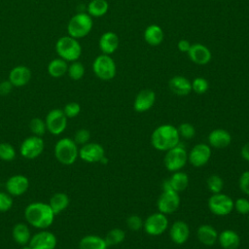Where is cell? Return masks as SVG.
Returning <instances> with one entry per match:
<instances>
[{
	"instance_id": "1",
	"label": "cell",
	"mask_w": 249,
	"mask_h": 249,
	"mask_svg": "<svg viewBox=\"0 0 249 249\" xmlns=\"http://www.w3.org/2000/svg\"><path fill=\"white\" fill-rule=\"evenodd\" d=\"M24 216L31 226L44 230L53 224L55 215L49 204L44 202H32L26 206Z\"/></svg>"
},
{
	"instance_id": "2",
	"label": "cell",
	"mask_w": 249,
	"mask_h": 249,
	"mask_svg": "<svg viewBox=\"0 0 249 249\" xmlns=\"http://www.w3.org/2000/svg\"><path fill=\"white\" fill-rule=\"evenodd\" d=\"M180 143L177 127L172 124H161L154 129L151 135V144L158 151L166 152Z\"/></svg>"
},
{
	"instance_id": "3",
	"label": "cell",
	"mask_w": 249,
	"mask_h": 249,
	"mask_svg": "<svg viewBox=\"0 0 249 249\" xmlns=\"http://www.w3.org/2000/svg\"><path fill=\"white\" fill-rule=\"evenodd\" d=\"M55 51L58 56L67 62L79 59L82 53V47L78 41L69 35L60 37L55 44Z\"/></svg>"
},
{
	"instance_id": "4",
	"label": "cell",
	"mask_w": 249,
	"mask_h": 249,
	"mask_svg": "<svg viewBox=\"0 0 249 249\" xmlns=\"http://www.w3.org/2000/svg\"><path fill=\"white\" fill-rule=\"evenodd\" d=\"M92 25V18L88 13H78L68 21L67 32L75 39L84 38L91 31Z\"/></svg>"
},
{
	"instance_id": "5",
	"label": "cell",
	"mask_w": 249,
	"mask_h": 249,
	"mask_svg": "<svg viewBox=\"0 0 249 249\" xmlns=\"http://www.w3.org/2000/svg\"><path fill=\"white\" fill-rule=\"evenodd\" d=\"M54 156L62 164H72L79 157L78 146L70 138H61L54 146Z\"/></svg>"
},
{
	"instance_id": "6",
	"label": "cell",
	"mask_w": 249,
	"mask_h": 249,
	"mask_svg": "<svg viewBox=\"0 0 249 249\" xmlns=\"http://www.w3.org/2000/svg\"><path fill=\"white\" fill-rule=\"evenodd\" d=\"M92 70L97 78L103 81L112 80L117 73V66L109 54H100L92 62Z\"/></svg>"
},
{
	"instance_id": "7",
	"label": "cell",
	"mask_w": 249,
	"mask_h": 249,
	"mask_svg": "<svg viewBox=\"0 0 249 249\" xmlns=\"http://www.w3.org/2000/svg\"><path fill=\"white\" fill-rule=\"evenodd\" d=\"M188 161V153L186 149L178 144L177 146L166 151L163 159L165 168L170 172L181 170Z\"/></svg>"
},
{
	"instance_id": "8",
	"label": "cell",
	"mask_w": 249,
	"mask_h": 249,
	"mask_svg": "<svg viewBox=\"0 0 249 249\" xmlns=\"http://www.w3.org/2000/svg\"><path fill=\"white\" fill-rule=\"evenodd\" d=\"M208 208L216 216H227L233 209V200L226 194H213L208 199Z\"/></svg>"
},
{
	"instance_id": "9",
	"label": "cell",
	"mask_w": 249,
	"mask_h": 249,
	"mask_svg": "<svg viewBox=\"0 0 249 249\" xmlns=\"http://www.w3.org/2000/svg\"><path fill=\"white\" fill-rule=\"evenodd\" d=\"M168 227V219L165 214L156 212L149 215L144 221L143 228L146 233L152 236L162 234Z\"/></svg>"
},
{
	"instance_id": "10",
	"label": "cell",
	"mask_w": 249,
	"mask_h": 249,
	"mask_svg": "<svg viewBox=\"0 0 249 249\" xmlns=\"http://www.w3.org/2000/svg\"><path fill=\"white\" fill-rule=\"evenodd\" d=\"M180 205V196L179 193L173 190L163 191L158 200H157V207L159 212L163 214H172L175 212Z\"/></svg>"
},
{
	"instance_id": "11",
	"label": "cell",
	"mask_w": 249,
	"mask_h": 249,
	"mask_svg": "<svg viewBox=\"0 0 249 249\" xmlns=\"http://www.w3.org/2000/svg\"><path fill=\"white\" fill-rule=\"evenodd\" d=\"M47 129L54 135L62 133L67 125V117L61 109L51 110L45 119Z\"/></svg>"
},
{
	"instance_id": "12",
	"label": "cell",
	"mask_w": 249,
	"mask_h": 249,
	"mask_svg": "<svg viewBox=\"0 0 249 249\" xmlns=\"http://www.w3.org/2000/svg\"><path fill=\"white\" fill-rule=\"evenodd\" d=\"M44 150V141L40 136H30L24 139L20 145V155L27 159L33 160L39 157Z\"/></svg>"
},
{
	"instance_id": "13",
	"label": "cell",
	"mask_w": 249,
	"mask_h": 249,
	"mask_svg": "<svg viewBox=\"0 0 249 249\" xmlns=\"http://www.w3.org/2000/svg\"><path fill=\"white\" fill-rule=\"evenodd\" d=\"M211 158V148L205 143L195 145L188 154V160L195 167L205 165Z\"/></svg>"
},
{
	"instance_id": "14",
	"label": "cell",
	"mask_w": 249,
	"mask_h": 249,
	"mask_svg": "<svg viewBox=\"0 0 249 249\" xmlns=\"http://www.w3.org/2000/svg\"><path fill=\"white\" fill-rule=\"evenodd\" d=\"M56 242V237L53 232L41 231L31 236L29 245L32 249H54Z\"/></svg>"
},
{
	"instance_id": "15",
	"label": "cell",
	"mask_w": 249,
	"mask_h": 249,
	"mask_svg": "<svg viewBox=\"0 0 249 249\" xmlns=\"http://www.w3.org/2000/svg\"><path fill=\"white\" fill-rule=\"evenodd\" d=\"M104 156V148L98 143H87L79 150V157L86 162H99Z\"/></svg>"
},
{
	"instance_id": "16",
	"label": "cell",
	"mask_w": 249,
	"mask_h": 249,
	"mask_svg": "<svg viewBox=\"0 0 249 249\" xmlns=\"http://www.w3.org/2000/svg\"><path fill=\"white\" fill-rule=\"evenodd\" d=\"M156 101V93L150 89H141L135 96L133 109L137 113H143L150 110Z\"/></svg>"
},
{
	"instance_id": "17",
	"label": "cell",
	"mask_w": 249,
	"mask_h": 249,
	"mask_svg": "<svg viewBox=\"0 0 249 249\" xmlns=\"http://www.w3.org/2000/svg\"><path fill=\"white\" fill-rule=\"evenodd\" d=\"M189 58L197 65H205L209 63L212 58L210 50L203 44L195 43L191 45L190 50L187 53Z\"/></svg>"
},
{
	"instance_id": "18",
	"label": "cell",
	"mask_w": 249,
	"mask_h": 249,
	"mask_svg": "<svg viewBox=\"0 0 249 249\" xmlns=\"http://www.w3.org/2000/svg\"><path fill=\"white\" fill-rule=\"evenodd\" d=\"M169 236L173 243L177 245L184 244L190 236V228L184 221H175L169 230Z\"/></svg>"
},
{
	"instance_id": "19",
	"label": "cell",
	"mask_w": 249,
	"mask_h": 249,
	"mask_svg": "<svg viewBox=\"0 0 249 249\" xmlns=\"http://www.w3.org/2000/svg\"><path fill=\"white\" fill-rule=\"evenodd\" d=\"M31 70L24 65H18L14 67L9 74V81L14 87L19 88L27 85L31 80Z\"/></svg>"
},
{
	"instance_id": "20",
	"label": "cell",
	"mask_w": 249,
	"mask_h": 249,
	"mask_svg": "<svg viewBox=\"0 0 249 249\" xmlns=\"http://www.w3.org/2000/svg\"><path fill=\"white\" fill-rule=\"evenodd\" d=\"M120 45L119 36L113 31L104 32L98 41V46L102 53L104 54H112L114 53Z\"/></svg>"
},
{
	"instance_id": "21",
	"label": "cell",
	"mask_w": 249,
	"mask_h": 249,
	"mask_svg": "<svg viewBox=\"0 0 249 249\" xmlns=\"http://www.w3.org/2000/svg\"><path fill=\"white\" fill-rule=\"evenodd\" d=\"M29 187V181L27 177L18 174L10 177L6 182V189L10 195L21 196Z\"/></svg>"
},
{
	"instance_id": "22",
	"label": "cell",
	"mask_w": 249,
	"mask_h": 249,
	"mask_svg": "<svg viewBox=\"0 0 249 249\" xmlns=\"http://www.w3.org/2000/svg\"><path fill=\"white\" fill-rule=\"evenodd\" d=\"M168 88L174 94L186 96L192 91V83L186 77L176 75L168 81Z\"/></svg>"
},
{
	"instance_id": "23",
	"label": "cell",
	"mask_w": 249,
	"mask_h": 249,
	"mask_svg": "<svg viewBox=\"0 0 249 249\" xmlns=\"http://www.w3.org/2000/svg\"><path fill=\"white\" fill-rule=\"evenodd\" d=\"M231 142L230 132L224 128L213 129L208 135V143L211 147L222 149L228 147Z\"/></svg>"
},
{
	"instance_id": "24",
	"label": "cell",
	"mask_w": 249,
	"mask_h": 249,
	"mask_svg": "<svg viewBox=\"0 0 249 249\" xmlns=\"http://www.w3.org/2000/svg\"><path fill=\"white\" fill-rule=\"evenodd\" d=\"M217 241L224 249H237L240 245V237L232 230H224L218 233Z\"/></svg>"
},
{
	"instance_id": "25",
	"label": "cell",
	"mask_w": 249,
	"mask_h": 249,
	"mask_svg": "<svg viewBox=\"0 0 249 249\" xmlns=\"http://www.w3.org/2000/svg\"><path fill=\"white\" fill-rule=\"evenodd\" d=\"M196 236L201 244L210 247L217 242L218 232L211 225H201L196 231Z\"/></svg>"
},
{
	"instance_id": "26",
	"label": "cell",
	"mask_w": 249,
	"mask_h": 249,
	"mask_svg": "<svg viewBox=\"0 0 249 249\" xmlns=\"http://www.w3.org/2000/svg\"><path fill=\"white\" fill-rule=\"evenodd\" d=\"M143 37H144L145 42L148 45H150L152 47H156V46H159L160 44H161L164 34L162 31V28L160 25L150 24L144 30Z\"/></svg>"
},
{
	"instance_id": "27",
	"label": "cell",
	"mask_w": 249,
	"mask_h": 249,
	"mask_svg": "<svg viewBox=\"0 0 249 249\" xmlns=\"http://www.w3.org/2000/svg\"><path fill=\"white\" fill-rule=\"evenodd\" d=\"M105 239L94 234L84 236L79 242V249H107Z\"/></svg>"
},
{
	"instance_id": "28",
	"label": "cell",
	"mask_w": 249,
	"mask_h": 249,
	"mask_svg": "<svg viewBox=\"0 0 249 249\" xmlns=\"http://www.w3.org/2000/svg\"><path fill=\"white\" fill-rule=\"evenodd\" d=\"M171 189L177 193L183 192L189 185V176L183 171H175L168 179Z\"/></svg>"
},
{
	"instance_id": "29",
	"label": "cell",
	"mask_w": 249,
	"mask_h": 249,
	"mask_svg": "<svg viewBox=\"0 0 249 249\" xmlns=\"http://www.w3.org/2000/svg\"><path fill=\"white\" fill-rule=\"evenodd\" d=\"M68 64L64 59L57 57L52 59L48 64V73L53 78H60L67 73Z\"/></svg>"
},
{
	"instance_id": "30",
	"label": "cell",
	"mask_w": 249,
	"mask_h": 249,
	"mask_svg": "<svg viewBox=\"0 0 249 249\" xmlns=\"http://www.w3.org/2000/svg\"><path fill=\"white\" fill-rule=\"evenodd\" d=\"M12 235L14 240L20 245H25L26 243H29V240L31 238L29 228L23 223H18L15 225V227L13 228Z\"/></svg>"
},
{
	"instance_id": "31",
	"label": "cell",
	"mask_w": 249,
	"mask_h": 249,
	"mask_svg": "<svg viewBox=\"0 0 249 249\" xmlns=\"http://www.w3.org/2000/svg\"><path fill=\"white\" fill-rule=\"evenodd\" d=\"M68 204H69V197L66 194H63V193L54 194L51 197L49 202V205L52 208L54 215H57L61 211L66 209Z\"/></svg>"
},
{
	"instance_id": "32",
	"label": "cell",
	"mask_w": 249,
	"mask_h": 249,
	"mask_svg": "<svg viewBox=\"0 0 249 249\" xmlns=\"http://www.w3.org/2000/svg\"><path fill=\"white\" fill-rule=\"evenodd\" d=\"M109 4L106 0H91L88 5V14L91 18H101L107 14Z\"/></svg>"
},
{
	"instance_id": "33",
	"label": "cell",
	"mask_w": 249,
	"mask_h": 249,
	"mask_svg": "<svg viewBox=\"0 0 249 249\" xmlns=\"http://www.w3.org/2000/svg\"><path fill=\"white\" fill-rule=\"evenodd\" d=\"M124 238H125L124 231L119 228H115L107 232L104 239L107 246L109 247V246H116L122 243L124 240Z\"/></svg>"
},
{
	"instance_id": "34",
	"label": "cell",
	"mask_w": 249,
	"mask_h": 249,
	"mask_svg": "<svg viewBox=\"0 0 249 249\" xmlns=\"http://www.w3.org/2000/svg\"><path fill=\"white\" fill-rule=\"evenodd\" d=\"M67 74L74 81L81 80L85 75V67L78 60L73 61L70 65H68Z\"/></svg>"
},
{
	"instance_id": "35",
	"label": "cell",
	"mask_w": 249,
	"mask_h": 249,
	"mask_svg": "<svg viewBox=\"0 0 249 249\" xmlns=\"http://www.w3.org/2000/svg\"><path fill=\"white\" fill-rule=\"evenodd\" d=\"M206 185H207L208 190L212 194H217V193H221V191L223 190L224 181L219 175L212 174L207 178Z\"/></svg>"
},
{
	"instance_id": "36",
	"label": "cell",
	"mask_w": 249,
	"mask_h": 249,
	"mask_svg": "<svg viewBox=\"0 0 249 249\" xmlns=\"http://www.w3.org/2000/svg\"><path fill=\"white\" fill-rule=\"evenodd\" d=\"M16 158L15 148L7 142L0 143V159L4 161H12Z\"/></svg>"
},
{
	"instance_id": "37",
	"label": "cell",
	"mask_w": 249,
	"mask_h": 249,
	"mask_svg": "<svg viewBox=\"0 0 249 249\" xmlns=\"http://www.w3.org/2000/svg\"><path fill=\"white\" fill-rule=\"evenodd\" d=\"M191 83H192V90L196 94H203L209 89V83L203 77H196Z\"/></svg>"
},
{
	"instance_id": "38",
	"label": "cell",
	"mask_w": 249,
	"mask_h": 249,
	"mask_svg": "<svg viewBox=\"0 0 249 249\" xmlns=\"http://www.w3.org/2000/svg\"><path fill=\"white\" fill-rule=\"evenodd\" d=\"M29 127H30V130L33 132V134L36 135V136L43 135L47 130L45 121H43L40 118L32 119L30 124H29Z\"/></svg>"
},
{
	"instance_id": "39",
	"label": "cell",
	"mask_w": 249,
	"mask_h": 249,
	"mask_svg": "<svg viewBox=\"0 0 249 249\" xmlns=\"http://www.w3.org/2000/svg\"><path fill=\"white\" fill-rule=\"evenodd\" d=\"M178 133L180 137H183L185 139H192L196 135V128L193 124L189 123H183L178 127Z\"/></svg>"
},
{
	"instance_id": "40",
	"label": "cell",
	"mask_w": 249,
	"mask_h": 249,
	"mask_svg": "<svg viewBox=\"0 0 249 249\" xmlns=\"http://www.w3.org/2000/svg\"><path fill=\"white\" fill-rule=\"evenodd\" d=\"M143 220L138 215H130L126 219V226L132 231H138L143 228Z\"/></svg>"
},
{
	"instance_id": "41",
	"label": "cell",
	"mask_w": 249,
	"mask_h": 249,
	"mask_svg": "<svg viewBox=\"0 0 249 249\" xmlns=\"http://www.w3.org/2000/svg\"><path fill=\"white\" fill-rule=\"evenodd\" d=\"M233 208L241 215H248L249 200L244 197H239L235 201H233Z\"/></svg>"
},
{
	"instance_id": "42",
	"label": "cell",
	"mask_w": 249,
	"mask_h": 249,
	"mask_svg": "<svg viewBox=\"0 0 249 249\" xmlns=\"http://www.w3.org/2000/svg\"><path fill=\"white\" fill-rule=\"evenodd\" d=\"M81 112V106L77 102H69L63 108V113L67 118H74Z\"/></svg>"
},
{
	"instance_id": "43",
	"label": "cell",
	"mask_w": 249,
	"mask_h": 249,
	"mask_svg": "<svg viewBox=\"0 0 249 249\" xmlns=\"http://www.w3.org/2000/svg\"><path fill=\"white\" fill-rule=\"evenodd\" d=\"M90 138V133L88 129L86 128H81L79 130L76 131L75 135H74V142L78 145H85L87 143H89V140Z\"/></svg>"
},
{
	"instance_id": "44",
	"label": "cell",
	"mask_w": 249,
	"mask_h": 249,
	"mask_svg": "<svg viewBox=\"0 0 249 249\" xmlns=\"http://www.w3.org/2000/svg\"><path fill=\"white\" fill-rule=\"evenodd\" d=\"M238 186L243 194L249 196V170L244 171L240 175L238 180Z\"/></svg>"
},
{
	"instance_id": "45",
	"label": "cell",
	"mask_w": 249,
	"mask_h": 249,
	"mask_svg": "<svg viewBox=\"0 0 249 249\" xmlns=\"http://www.w3.org/2000/svg\"><path fill=\"white\" fill-rule=\"evenodd\" d=\"M13 205V199L12 197L6 194L0 192V212H5L11 209Z\"/></svg>"
},
{
	"instance_id": "46",
	"label": "cell",
	"mask_w": 249,
	"mask_h": 249,
	"mask_svg": "<svg viewBox=\"0 0 249 249\" xmlns=\"http://www.w3.org/2000/svg\"><path fill=\"white\" fill-rule=\"evenodd\" d=\"M13 87L14 86L12 85V83L9 80L2 81L0 83V94L1 95H8L12 91Z\"/></svg>"
},
{
	"instance_id": "47",
	"label": "cell",
	"mask_w": 249,
	"mask_h": 249,
	"mask_svg": "<svg viewBox=\"0 0 249 249\" xmlns=\"http://www.w3.org/2000/svg\"><path fill=\"white\" fill-rule=\"evenodd\" d=\"M191 43L188 41V40H186V39H181V40H179V42L177 43V48H178V50L181 52V53H188V51L190 50V48H191Z\"/></svg>"
},
{
	"instance_id": "48",
	"label": "cell",
	"mask_w": 249,
	"mask_h": 249,
	"mask_svg": "<svg viewBox=\"0 0 249 249\" xmlns=\"http://www.w3.org/2000/svg\"><path fill=\"white\" fill-rule=\"evenodd\" d=\"M240 155L242 157L243 160H245L246 161L249 162V142L245 143L240 150Z\"/></svg>"
},
{
	"instance_id": "49",
	"label": "cell",
	"mask_w": 249,
	"mask_h": 249,
	"mask_svg": "<svg viewBox=\"0 0 249 249\" xmlns=\"http://www.w3.org/2000/svg\"><path fill=\"white\" fill-rule=\"evenodd\" d=\"M21 249H32V248L30 247V245H26V246L23 245V246L21 247Z\"/></svg>"
},
{
	"instance_id": "50",
	"label": "cell",
	"mask_w": 249,
	"mask_h": 249,
	"mask_svg": "<svg viewBox=\"0 0 249 249\" xmlns=\"http://www.w3.org/2000/svg\"><path fill=\"white\" fill-rule=\"evenodd\" d=\"M248 223H249V213H248Z\"/></svg>"
}]
</instances>
